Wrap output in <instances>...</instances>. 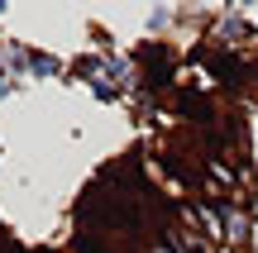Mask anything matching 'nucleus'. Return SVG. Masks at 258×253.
<instances>
[{"mask_svg":"<svg viewBox=\"0 0 258 253\" xmlns=\"http://www.w3.org/2000/svg\"><path fill=\"white\" fill-rule=\"evenodd\" d=\"M258 34L234 19L72 57L0 43V253H249Z\"/></svg>","mask_w":258,"mask_h":253,"instance_id":"1","label":"nucleus"}]
</instances>
